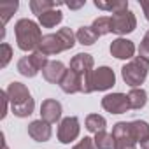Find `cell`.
Instances as JSON below:
<instances>
[{
    "instance_id": "29",
    "label": "cell",
    "mask_w": 149,
    "mask_h": 149,
    "mask_svg": "<svg viewBox=\"0 0 149 149\" xmlns=\"http://www.w3.org/2000/svg\"><path fill=\"white\" fill-rule=\"evenodd\" d=\"M72 149H97L95 147V142H93V139H90V137H84L79 144H76Z\"/></svg>"
},
{
    "instance_id": "15",
    "label": "cell",
    "mask_w": 149,
    "mask_h": 149,
    "mask_svg": "<svg viewBox=\"0 0 149 149\" xmlns=\"http://www.w3.org/2000/svg\"><path fill=\"white\" fill-rule=\"evenodd\" d=\"M65 72H67L65 65H63L61 61H58V60H53V61H49V63L46 65V68L42 70V76H44V79H46L47 83L60 84L61 79H63V76H65Z\"/></svg>"
},
{
    "instance_id": "9",
    "label": "cell",
    "mask_w": 149,
    "mask_h": 149,
    "mask_svg": "<svg viewBox=\"0 0 149 149\" xmlns=\"http://www.w3.org/2000/svg\"><path fill=\"white\" fill-rule=\"evenodd\" d=\"M102 107L111 114H125L130 111L128 95L125 93H109L102 98Z\"/></svg>"
},
{
    "instance_id": "22",
    "label": "cell",
    "mask_w": 149,
    "mask_h": 149,
    "mask_svg": "<svg viewBox=\"0 0 149 149\" xmlns=\"http://www.w3.org/2000/svg\"><path fill=\"white\" fill-rule=\"evenodd\" d=\"M95 7L102 9V11H111L114 14V13L128 9V0H116V2H102V0H95Z\"/></svg>"
},
{
    "instance_id": "24",
    "label": "cell",
    "mask_w": 149,
    "mask_h": 149,
    "mask_svg": "<svg viewBox=\"0 0 149 149\" xmlns=\"http://www.w3.org/2000/svg\"><path fill=\"white\" fill-rule=\"evenodd\" d=\"M105 126H107V121L100 114H90L86 118V128L90 132H93V133H98V132L105 130Z\"/></svg>"
},
{
    "instance_id": "34",
    "label": "cell",
    "mask_w": 149,
    "mask_h": 149,
    "mask_svg": "<svg viewBox=\"0 0 149 149\" xmlns=\"http://www.w3.org/2000/svg\"><path fill=\"white\" fill-rule=\"evenodd\" d=\"M2 149H7V144L6 142H2Z\"/></svg>"
},
{
    "instance_id": "7",
    "label": "cell",
    "mask_w": 149,
    "mask_h": 149,
    "mask_svg": "<svg viewBox=\"0 0 149 149\" xmlns=\"http://www.w3.org/2000/svg\"><path fill=\"white\" fill-rule=\"evenodd\" d=\"M112 137H114V149H137V140L132 135L130 123L119 121L112 128Z\"/></svg>"
},
{
    "instance_id": "6",
    "label": "cell",
    "mask_w": 149,
    "mask_h": 149,
    "mask_svg": "<svg viewBox=\"0 0 149 149\" xmlns=\"http://www.w3.org/2000/svg\"><path fill=\"white\" fill-rule=\"evenodd\" d=\"M111 26H112V33L126 35L137 28V18L130 9L119 11V13H114L111 16Z\"/></svg>"
},
{
    "instance_id": "30",
    "label": "cell",
    "mask_w": 149,
    "mask_h": 149,
    "mask_svg": "<svg viewBox=\"0 0 149 149\" xmlns=\"http://www.w3.org/2000/svg\"><path fill=\"white\" fill-rule=\"evenodd\" d=\"M0 98H2V114H0V118L4 119L7 116V104H11L9 97H7V91H0Z\"/></svg>"
},
{
    "instance_id": "11",
    "label": "cell",
    "mask_w": 149,
    "mask_h": 149,
    "mask_svg": "<svg viewBox=\"0 0 149 149\" xmlns=\"http://www.w3.org/2000/svg\"><path fill=\"white\" fill-rule=\"evenodd\" d=\"M93 65H95V60H93V56L91 54H88V53H79V54H76L72 60H70V70H74L76 74H79L81 77H86L88 74L93 70Z\"/></svg>"
},
{
    "instance_id": "8",
    "label": "cell",
    "mask_w": 149,
    "mask_h": 149,
    "mask_svg": "<svg viewBox=\"0 0 149 149\" xmlns=\"http://www.w3.org/2000/svg\"><path fill=\"white\" fill-rule=\"evenodd\" d=\"M79 132H81L79 119L76 116H68V118H65V119L60 121V126H58V140L61 144H70V142H74V140L79 137Z\"/></svg>"
},
{
    "instance_id": "28",
    "label": "cell",
    "mask_w": 149,
    "mask_h": 149,
    "mask_svg": "<svg viewBox=\"0 0 149 149\" xmlns=\"http://www.w3.org/2000/svg\"><path fill=\"white\" fill-rule=\"evenodd\" d=\"M139 56H142L144 60L149 61V30L146 32V35H144V39L139 46Z\"/></svg>"
},
{
    "instance_id": "10",
    "label": "cell",
    "mask_w": 149,
    "mask_h": 149,
    "mask_svg": "<svg viewBox=\"0 0 149 149\" xmlns=\"http://www.w3.org/2000/svg\"><path fill=\"white\" fill-rule=\"evenodd\" d=\"M111 54L118 60H133L135 54V44L128 39H116L111 42Z\"/></svg>"
},
{
    "instance_id": "3",
    "label": "cell",
    "mask_w": 149,
    "mask_h": 149,
    "mask_svg": "<svg viewBox=\"0 0 149 149\" xmlns=\"http://www.w3.org/2000/svg\"><path fill=\"white\" fill-rule=\"evenodd\" d=\"M74 44H76V33H74L70 28H60L56 33L44 35L37 51L49 56V54H58L61 51L72 49Z\"/></svg>"
},
{
    "instance_id": "4",
    "label": "cell",
    "mask_w": 149,
    "mask_h": 149,
    "mask_svg": "<svg viewBox=\"0 0 149 149\" xmlns=\"http://www.w3.org/2000/svg\"><path fill=\"white\" fill-rule=\"evenodd\" d=\"M116 84V76L111 67H98L83 77V93L105 91Z\"/></svg>"
},
{
    "instance_id": "17",
    "label": "cell",
    "mask_w": 149,
    "mask_h": 149,
    "mask_svg": "<svg viewBox=\"0 0 149 149\" xmlns=\"http://www.w3.org/2000/svg\"><path fill=\"white\" fill-rule=\"evenodd\" d=\"M128 104L130 109H142L147 104V93L142 88H132L128 93Z\"/></svg>"
},
{
    "instance_id": "19",
    "label": "cell",
    "mask_w": 149,
    "mask_h": 149,
    "mask_svg": "<svg viewBox=\"0 0 149 149\" xmlns=\"http://www.w3.org/2000/svg\"><path fill=\"white\" fill-rule=\"evenodd\" d=\"M18 72L21 74V76H25V77H35L40 70L35 67L32 56H23V58L18 61Z\"/></svg>"
},
{
    "instance_id": "1",
    "label": "cell",
    "mask_w": 149,
    "mask_h": 149,
    "mask_svg": "<svg viewBox=\"0 0 149 149\" xmlns=\"http://www.w3.org/2000/svg\"><path fill=\"white\" fill-rule=\"evenodd\" d=\"M7 97H9V102H11V109H13V114L18 116V118H28L33 109H35V102L28 91V88L23 84V83H11L7 86Z\"/></svg>"
},
{
    "instance_id": "21",
    "label": "cell",
    "mask_w": 149,
    "mask_h": 149,
    "mask_svg": "<svg viewBox=\"0 0 149 149\" xmlns=\"http://www.w3.org/2000/svg\"><path fill=\"white\" fill-rule=\"evenodd\" d=\"M76 39H77V42L83 44V46H93V44L97 42L98 35H97V32H95L91 26H81V28L77 30V33H76Z\"/></svg>"
},
{
    "instance_id": "32",
    "label": "cell",
    "mask_w": 149,
    "mask_h": 149,
    "mask_svg": "<svg viewBox=\"0 0 149 149\" xmlns=\"http://www.w3.org/2000/svg\"><path fill=\"white\" fill-rule=\"evenodd\" d=\"M83 6H84V2H76V4L68 2V4H67V7H68V9H79V7H83Z\"/></svg>"
},
{
    "instance_id": "13",
    "label": "cell",
    "mask_w": 149,
    "mask_h": 149,
    "mask_svg": "<svg viewBox=\"0 0 149 149\" xmlns=\"http://www.w3.org/2000/svg\"><path fill=\"white\" fill-rule=\"evenodd\" d=\"M51 125L44 119H35L28 125V135L35 140V142H47L51 139Z\"/></svg>"
},
{
    "instance_id": "27",
    "label": "cell",
    "mask_w": 149,
    "mask_h": 149,
    "mask_svg": "<svg viewBox=\"0 0 149 149\" xmlns=\"http://www.w3.org/2000/svg\"><path fill=\"white\" fill-rule=\"evenodd\" d=\"M11 58H13V47H11L7 42H4V44H2V54H0V67L6 68L7 63L11 61Z\"/></svg>"
},
{
    "instance_id": "16",
    "label": "cell",
    "mask_w": 149,
    "mask_h": 149,
    "mask_svg": "<svg viewBox=\"0 0 149 149\" xmlns=\"http://www.w3.org/2000/svg\"><path fill=\"white\" fill-rule=\"evenodd\" d=\"M130 130H132V135L137 142L144 144L149 140V123L147 121H142V119H135L130 123Z\"/></svg>"
},
{
    "instance_id": "12",
    "label": "cell",
    "mask_w": 149,
    "mask_h": 149,
    "mask_svg": "<svg viewBox=\"0 0 149 149\" xmlns=\"http://www.w3.org/2000/svg\"><path fill=\"white\" fill-rule=\"evenodd\" d=\"M40 119L51 123H56L61 119V104L54 98H47L40 105Z\"/></svg>"
},
{
    "instance_id": "14",
    "label": "cell",
    "mask_w": 149,
    "mask_h": 149,
    "mask_svg": "<svg viewBox=\"0 0 149 149\" xmlns=\"http://www.w3.org/2000/svg\"><path fill=\"white\" fill-rule=\"evenodd\" d=\"M60 88H61V91H65V93H68V95H72V93H83V77L79 76V74H76L74 70H67L65 72V76H63V79H61V83H60Z\"/></svg>"
},
{
    "instance_id": "31",
    "label": "cell",
    "mask_w": 149,
    "mask_h": 149,
    "mask_svg": "<svg viewBox=\"0 0 149 149\" xmlns=\"http://www.w3.org/2000/svg\"><path fill=\"white\" fill-rule=\"evenodd\" d=\"M140 7H142V11H144L146 19L149 21V0H142V2H140Z\"/></svg>"
},
{
    "instance_id": "23",
    "label": "cell",
    "mask_w": 149,
    "mask_h": 149,
    "mask_svg": "<svg viewBox=\"0 0 149 149\" xmlns=\"http://www.w3.org/2000/svg\"><path fill=\"white\" fill-rule=\"evenodd\" d=\"M93 142H95L97 149H114V137H112V133H107L105 130L95 133Z\"/></svg>"
},
{
    "instance_id": "33",
    "label": "cell",
    "mask_w": 149,
    "mask_h": 149,
    "mask_svg": "<svg viewBox=\"0 0 149 149\" xmlns=\"http://www.w3.org/2000/svg\"><path fill=\"white\" fill-rule=\"evenodd\" d=\"M140 147H142V149H149V140L144 142V144H140Z\"/></svg>"
},
{
    "instance_id": "20",
    "label": "cell",
    "mask_w": 149,
    "mask_h": 149,
    "mask_svg": "<svg viewBox=\"0 0 149 149\" xmlns=\"http://www.w3.org/2000/svg\"><path fill=\"white\" fill-rule=\"evenodd\" d=\"M61 19H63V14H61V11H58V9L47 11V13H44L42 16H39V23H40L44 28H54L58 23H61Z\"/></svg>"
},
{
    "instance_id": "5",
    "label": "cell",
    "mask_w": 149,
    "mask_h": 149,
    "mask_svg": "<svg viewBox=\"0 0 149 149\" xmlns=\"http://www.w3.org/2000/svg\"><path fill=\"white\" fill-rule=\"evenodd\" d=\"M147 72H149V61L144 60L142 56H135V58L130 60L126 65H123L121 76H123V81H125L128 86L137 88V86H140V84L146 81Z\"/></svg>"
},
{
    "instance_id": "26",
    "label": "cell",
    "mask_w": 149,
    "mask_h": 149,
    "mask_svg": "<svg viewBox=\"0 0 149 149\" xmlns=\"http://www.w3.org/2000/svg\"><path fill=\"white\" fill-rule=\"evenodd\" d=\"M18 2H0V19H2V26H6V23L11 19V16L18 11Z\"/></svg>"
},
{
    "instance_id": "2",
    "label": "cell",
    "mask_w": 149,
    "mask_h": 149,
    "mask_svg": "<svg viewBox=\"0 0 149 149\" xmlns=\"http://www.w3.org/2000/svg\"><path fill=\"white\" fill-rule=\"evenodd\" d=\"M14 33H16V42H18V47L21 51H37L39 46H40V40H42V33H40V28L35 21L32 19H19L14 26Z\"/></svg>"
},
{
    "instance_id": "25",
    "label": "cell",
    "mask_w": 149,
    "mask_h": 149,
    "mask_svg": "<svg viewBox=\"0 0 149 149\" xmlns=\"http://www.w3.org/2000/svg\"><path fill=\"white\" fill-rule=\"evenodd\" d=\"M91 28L97 32V35H98V37L111 33V32H112V26H111V18H107V16H100V18H97V19L93 21Z\"/></svg>"
},
{
    "instance_id": "18",
    "label": "cell",
    "mask_w": 149,
    "mask_h": 149,
    "mask_svg": "<svg viewBox=\"0 0 149 149\" xmlns=\"http://www.w3.org/2000/svg\"><path fill=\"white\" fill-rule=\"evenodd\" d=\"M58 6H61V2H53V0H32L30 2V9H32L33 14H37V18L42 16L47 11L56 9Z\"/></svg>"
}]
</instances>
